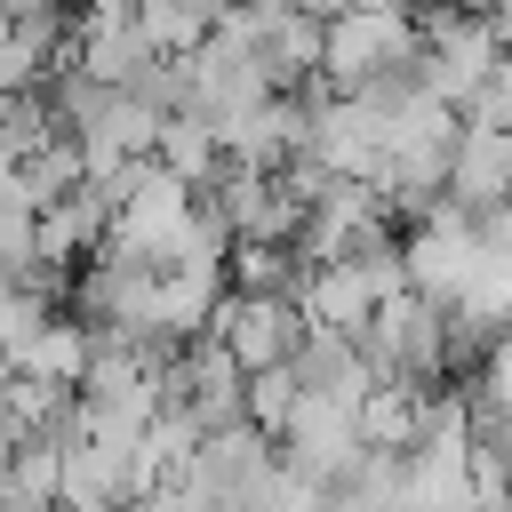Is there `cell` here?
<instances>
[{
	"mask_svg": "<svg viewBox=\"0 0 512 512\" xmlns=\"http://www.w3.org/2000/svg\"><path fill=\"white\" fill-rule=\"evenodd\" d=\"M104 224H112V208H104L88 184H72L64 200H48V208L32 216V264L64 272L72 256H96V248H104Z\"/></svg>",
	"mask_w": 512,
	"mask_h": 512,
	"instance_id": "4",
	"label": "cell"
},
{
	"mask_svg": "<svg viewBox=\"0 0 512 512\" xmlns=\"http://www.w3.org/2000/svg\"><path fill=\"white\" fill-rule=\"evenodd\" d=\"M504 192H512V136H456V152H448V184H440V200H456L464 216H480V208H504Z\"/></svg>",
	"mask_w": 512,
	"mask_h": 512,
	"instance_id": "6",
	"label": "cell"
},
{
	"mask_svg": "<svg viewBox=\"0 0 512 512\" xmlns=\"http://www.w3.org/2000/svg\"><path fill=\"white\" fill-rule=\"evenodd\" d=\"M208 344H224V360L240 368V376H256V368H288V352L304 344V320H296V304L288 296H216V312H208Z\"/></svg>",
	"mask_w": 512,
	"mask_h": 512,
	"instance_id": "3",
	"label": "cell"
},
{
	"mask_svg": "<svg viewBox=\"0 0 512 512\" xmlns=\"http://www.w3.org/2000/svg\"><path fill=\"white\" fill-rule=\"evenodd\" d=\"M152 168L168 176V184H184V192H200L224 160H216V128L184 104V112H168L160 128H152Z\"/></svg>",
	"mask_w": 512,
	"mask_h": 512,
	"instance_id": "9",
	"label": "cell"
},
{
	"mask_svg": "<svg viewBox=\"0 0 512 512\" xmlns=\"http://www.w3.org/2000/svg\"><path fill=\"white\" fill-rule=\"evenodd\" d=\"M0 384H8V360H0Z\"/></svg>",
	"mask_w": 512,
	"mask_h": 512,
	"instance_id": "19",
	"label": "cell"
},
{
	"mask_svg": "<svg viewBox=\"0 0 512 512\" xmlns=\"http://www.w3.org/2000/svg\"><path fill=\"white\" fill-rule=\"evenodd\" d=\"M504 120H512V64H496V72L456 104V128H472V136H504Z\"/></svg>",
	"mask_w": 512,
	"mask_h": 512,
	"instance_id": "15",
	"label": "cell"
},
{
	"mask_svg": "<svg viewBox=\"0 0 512 512\" xmlns=\"http://www.w3.org/2000/svg\"><path fill=\"white\" fill-rule=\"evenodd\" d=\"M16 184H24L32 216H40L48 200H64V192L80 184V152H72V136H48L40 152H24V160H16Z\"/></svg>",
	"mask_w": 512,
	"mask_h": 512,
	"instance_id": "13",
	"label": "cell"
},
{
	"mask_svg": "<svg viewBox=\"0 0 512 512\" xmlns=\"http://www.w3.org/2000/svg\"><path fill=\"white\" fill-rule=\"evenodd\" d=\"M288 408H296V376L288 368H256V376H240V424L248 432H280L288 424Z\"/></svg>",
	"mask_w": 512,
	"mask_h": 512,
	"instance_id": "14",
	"label": "cell"
},
{
	"mask_svg": "<svg viewBox=\"0 0 512 512\" xmlns=\"http://www.w3.org/2000/svg\"><path fill=\"white\" fill-rule=\"evenodd\" d=\"M304 272H312V264H304L296 248H256V240H232V248H224V288H232V296H296Z\"/></svg>",
	"mask_w": 512,
	"mask_h": 512,
	"instance_id": "11",
	"label": "cell"
},
{
	"mask_svg": "<svg viewBox=\"0 0 512 512\" xmlns=\"http://www.w3.org/2000/svg\"><path fill=\"white\" fill-rule=\"evenodd\" d=\"M248 8H296V0H248Z\"/></svg>",
	"mask_w": 512,
	"mask_h": 512,
	"instance_id": "17",
	"label": "cell"
},
{
	"mask_svg": "<svg viewBox=\"0 0 512 512\" xmlns=\"http://www.w3.org/2000/svg\"><path fill=\"white\" fill-rule=\"evenodd\" d=\"M128 24H136V40H144L152 56H192V48L208 40V16H200L192 0H136Z\"/></svg>",
	"mask_w": 512,
	"mask_h": 512,
	"instance_id": "12",
	"label": "cell"
},
{
	"mask_svg": "<svg viewBox=\"0 0 512 512\" xmlns=\"http://www.w3.org/2000/svg\"><path fill=\"white\" fill-rule=\"evenodd\" d=\"M416 424H424V392L416 384H368L360 408H352V440L376 448V456H408Z\"/></svg>",
	"mask_w": 512,
	"mask_h": 512,
	"instance_id": "8",
	"label": "cell"
},
{
	"mask_svg": "<svg viewBox=\"0 0 512 512\" xmlns=\"http://www.w3.org/2000/svg\"><path fill=\"white\" fill-rule=\"evenodd\" d=\"M272 464H280L288 480H304V488H336V480L360 464V440H352V408L296 392L288 424L272 432Z\"/></svg>",
	"mask_w": 512,
	"mask_h": 512,
	"instance_id": "2",
	"label": "cell"
},
{
	"mask_svg": "<svg viewBox=\"0 0 512 512\" xmlns=\"http://www.w3.org/2000/svg\"><path fill=\"white\" fill-rule=\"evenodd\" d=\"M88 352H96V336L80 328V320H48L32 344H24V360H16V376H32V384H56V392H72L80 384V368H88Z\"/></svg>",
	"mask_w": 512,
	"mask_h": 512,
	"instance_id": "10",
	"label": "cell"
},
{
	"mask_svg": "<svg viewBox=\"0 0 512 512\" xmlns=\"http://www.w3.org/2000/svg\"><path fill=\"white\" fill-rule=\"evenodd\" d=\"M288 304H296V320L320 328V336H360L368 312H376V296H368V280H360L352 264H312Z\"/></svg>",
	"mask_w": 512,
	"mask_h": 512,
	"instance_id": "5",
	"label": "cell"
},
{
	"mask_svg": "<svg viewBox=\"0 0 512 512\" xmlns=\"http://www.w3.org/2000/svg\"><path fill=\"white\" fill-rule=\"evenodd\" d=\"M192 8H200V16H224V8H232V0H192Z\"/></svg>",
	"mask_w": 512,
	"mask_h": 512,
	"instance_id": "16",
	"label": "cell"
},
{
	"mask_svg": "<svg viewBox=\"0 0 512 512\" xmlns=\"http://www.w3.org/2000/svg\"><path fill=\"white\" fill-rule=\"evenodd\" d=\"M416 64V16L408 8H344L320 24V88L344 96L376 72H400Z\"/></svg>",
	"mask_w": 512,
	"mask_h": 512,
	"instance_id": "1",
	"label": "cell"
},
{
	"mask_svg": "<svg viewBox=\"0 0 512 512\" xmlns=\"http://www.w3.org/2000/svg\"><path fill=\"white\" fill-rule=\"evenodd\" d=\"M0 48H8V8H0Z\"/></svg>",
	"mask_w": 512,
	"mask_h": 512,
	"instance_id": "18",
	"label": "cell"
},
{
	"mask_svg": "<svg viewBox=\"0 0 512 512\" xmlns=\"http://www.w3.org/2000/svg\"><path fill=\"white\" fill-rule=\"evenodd\" d=\"M288 376H296V392L336 400V408H360V392H368V368H360L352 336H320V328H304V344L288 352Z\"/></svg>",
	"mask_w": 512,
	"mask_h": 512,
	"instance_id": "7",
	"label": "cell"
}]
</instances>
